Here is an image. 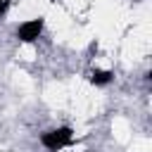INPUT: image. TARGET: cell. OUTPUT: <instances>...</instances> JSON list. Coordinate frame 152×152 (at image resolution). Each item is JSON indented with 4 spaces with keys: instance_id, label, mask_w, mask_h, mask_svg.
<instances>
[{
    "instance_id": "cell-1",
    "label": "cell",
    "mask_w": 152,
    "mask_h": 152,
    "mask_svg": "<svg viewBox=\"0 0 152 152\" xmlns=\"http://www.w3.org/2000/svg\"><path fill=\"white\" fill-rule=\"evenodd\" d=\"M40 142L48 147V150H52V152H57L59 147H64V145H69L71 142V128H57V131H48V133H43V138H40Z\"/></svg>"
},
{
    "instance_id": "cell-2",
    "label": "cell",
    "mask_w": 152,
    "mask_h": 152,
    "mask_svg": "<svg viewBox=\"0 0 152 152\" xmlns=\"http://www.w3.org/2000/svg\"><path fill=\"white\" fill-rule=\"evenodd\" d=\"M43 31V19H31V21H24L17 31V38L24 40V43H33Z\"/></svg>"
},
{
    "instance_id": "cell-4",
    "label": "cell",
    "mask_w": 152,
    "mask_h": 152,
    "mask_svg": "<svg viewBox=\"0 0 152 152\" xmlns=\"http://www.w3.org/2000/svg\"><path fill=\"white\" fill-rule=\"evenodd\" d=\"M7 7H10V0H0V14H5Z\"/></svg>"
},
{
    "instance_id": "cell-3",
    "label": "cell",
    "mask_w": 152,
    "mask_h": 152,
    "mask_svg": "<svg viewBox=\"0 0 152 152\" xmlns=\"http://www.w3.org/2000/svg\"><path fill=\"white\" fill-rule=\"evenodd\" d=\"M90 81H93L95 86H107V83L112 81V71H97V69H95V71L90 74Z\"/></svg>"
}]
</instances>
